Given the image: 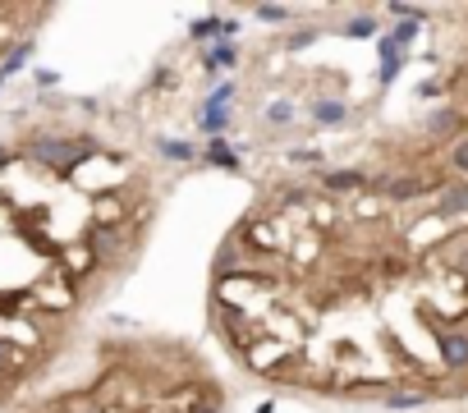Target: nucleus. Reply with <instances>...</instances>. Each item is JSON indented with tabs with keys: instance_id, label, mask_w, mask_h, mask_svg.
<instances>
[{
	"instance_id": "obj_1",
	"label": "nucleus",
	"mask_w": 468,
	"mask_h": 413,
	"mask_svg": "<svg viewBox=\"0 0 468 413\" xmlns=\"http://www.w3.org/2000/svg\"><path fill=\"white\" fill-rule=\"evenodd\" d=\"M152 175L92 133L0 143V400L51 372L138 262Z\"/></svg>"
},
{
	"instance_id": "obj_2",
	"label": "nucleus",
	"mask_w": 468,
	"mask_h": 413,
	"mask_svg": "<svg viewBox=\"0 0 468 413\" xmlns=\"http://www.w3.org/2000/svg\"><path fill=\"white\" fill-rule=\"evenodd\" d=\"M37 413H221V390L198 368L189 349L129 344L65 395L46 400Z\"/></svg>"
},
{
	"instance_id": "obj_3",
	"label": "nucleus",
	"mask_w": 468,
	"mask_h": 413,
	"mask_svg": "<svg viewBox=\"0 0 468 413\" xmlns=\"http://www.w3.org/2000/svg\"><path fill=\"white\" fill-rule=\"evenodd\" d=\"M28 18H46V9H18V5H0V55L14 46V23H28Z\"/></svg>"
},
{
	"instance_id": "obj_4",
	"label": "nucleus",
	"mask_w": 468,
	"mask_h": 413,
	"mask_svg": "<svg viewBox=\"0 0 468 413\" xmlns=\"http://www.w3.org/2000/svg\"><path fill=\"white\" fill-rule=\"evenodd\" d=\"M450 165L459 175H468V138H455V147H450Z\"/></svg>"
}]
</instances>
